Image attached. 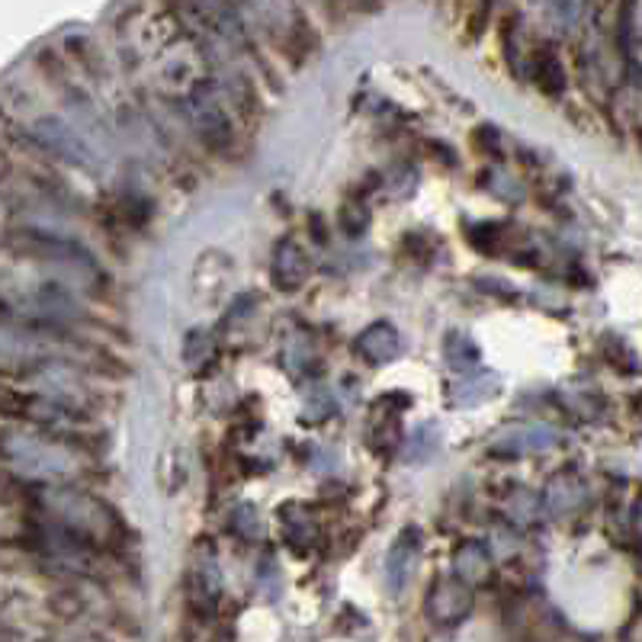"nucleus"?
Listing matches in <instances>:
<instances>
[{
  "label": "nucleus",
  "instance_id": "obj_1",
  "mask_svg": "<svg viewBox=\"0 0 642 642\" xmlns=\"http://www.w3.org/2000/svg\"><path fill=\"white\" fill-rule=\"evenodd\" d=\"M7 463L13 472L33 479H65L78 472V453L61 447L55 440H45L39 434H10L7 437Z\"/></svg>",
  "mask_w": 642,
  "mask_h": 642
},
{
  "label": "nucleus",
  "instance_id": "obj_2",
  "mask_svg": "<svg viewBox=\"0 0 642 642\" xmlns=\"http://www.w3.org/2000/svg\"><path fill=\"white\" fill-rule=\"evenodd\" d=\"M36 508H39L42 517H52V521L84 533V537H90L94 543H103L106 533L113 530V521H106V517H110V511H106L100 501L87 498L81 492H65V488H45V492L36 495Z\"/></svg>",
  "mask_w": 642,
  "mask_h": 642
},
{
  "label": "nucleus",
  "instance_id": "obj_3",
  "mask_svg": "<svg viewBox=\"0 0 642 642\" xmlns=\"http://www.w3.org/2000/svg\"><path fill=\"white\" fill-rule=\"evenodd\" d=\"M7 415H23L26 421L52 424V427H71L84 421V411L78 405L49 392H29V395L7 392Z\"/></svg>",
  "mask_w": 642,
  "mask_h": 642
},
{
  "label": "nucleus",
  "instance_id": "obj_4",
  "mask_svg": "<svg viewBox=\"0 0 642 642\" xmlns=\"http://www.w3.org/2000/svg\"><path fill=\"white\" fill-rule=\"evenodd\" d=\"M472 604H476V598H472V585H466L463 578H456V575H447V578H437L431 591H427L424 610H427V617H431V623L456 626L472 614Z\"/></svg>",
  "mask_w": 642,
  "mask_h": 642
},
{
  "label": "nucleus",
  "instance_id": "obj_5",
  "mask_svg": "<svg viewBox=\"0 0 642 642\" xmlns=\"http://www.w3.org/2000/svg\"><path fill=\"white\" fill-rule=\"evenodd\" d=\"M418 556H421V530L408 527V530L399 533V537H395V543L389 546V553H386V585H389L392 594L405 591V585L411 582V575H415Z\"/></svg>",
  "mask_w": 642,
  "mask_h": 642
},
{
  "label": "nucleus",
  "instance_id": "obj_6",
  "mask_svg": "<svg viewBox=\"0 0 642 642\" xmlns=\"http://www.w3.org/2000/svg\"><path fill=\"white\" fill-rule=\"evenodd\" d=\"M309 254L302 251V244L293 238H283L277 248H273V261H270V280L283 293H296L302 283L309 280Z\"/></svg>",
  "mask_w": 642,
  "mask_h": 642
},
{
  "label": "nucleus",
  "instance_id": "obj_7",
  "mask_svg": "<svg viewBox=\"0 0 642 642\" xmlns=\"http://www.w3.org/2000/svg\"><path fill=\"white\" fill-rule=\"evenodd\" d=\"M36 139L52 151L55 158L68 161V164H81V167H90L94 164V155H90V148L74 135L65 122L58 119H42L36 126Z\"/></svg>",
  "mask_w": 642,
  "mask_h": 642
},
{
  "label": "nucleus",
  "instance_id": "obj_8",
  "mask_svg": "<svg viewBox=\"0 0 642 642\" xmlns=\"http://www.w3.org/2000/svg\"><path fill=\"white\" fill-rule=\"evenodd\" d=\"M585 504V482L575 472H556L543 488V508L553 517H569Z\"/></svg>",
  "mask_w": 642,
  "mask_h": 642
},
{
  "label": "nucleus",
  "instance_id": "obj_9",
  "mask_svg": "<svg viewBox=\"0 0 642 642\" xmlns=\"http://www.w3.org/2000/svg\"><path fill=\"white\" fill-rule=\"evenodd\" d=\"M357 354L366 360V363H389L402 354V338L399 331L386 321H376V325L363 328L360 338H357Z\"/></svg>",
  "mask_w": 642,
  "mask_h": 642
},
{
  "label": "nucleus",
  "instance_id": "obj_10",
  "mask_svg": "<svg viewBox=\"0 0 642 642\" xmlns=\"http://www.w3.org/2000/svg\"><path fill=\"white\" fill-rule=\"evenodd\" d=\"M453 572L456 578H463L466 585H485L488 575H492V556H488V549L482 543H460L453 553Z\"/></svg>",
  "mask_w": 642,
  "mask_h": 642
},
{
  "label": "nucleus",
  "instance_id": "obj_11",
  "mask_svg": "<svg viewBox=\"0 0 642 642\" xmlns=\"http://www.w3.org/2000/svg\"><path fill=\"white\" fill-rule=\"evenodd\" d=\"M530 71H533V81L543 90V94H562L565 90V65L562 58L549 49V45H540L537 52L530 55Z\"/></svg>",
  "mask_w": 642,
  "mask_h": 642
},
{
  "label": "nucleus",
  "instance_id": "obj_12",
  "mask_svg": "<svg viewBox=\"0 0 642 642\" xmlns=\"http://www.w3.org/2000/svg\"><path fill=\"white\" fill-rule=\"evenodd\" d=\"M283 517V537L286 543L296 549V553H309V549L318 543V527H315V517L299 508V504H289V508L280 514Z\"/></svg>",
  "mask_w": 642,
  "mask_h": 642
},
{
  "label": "nucleus",
  "instance_id": "obj_13",
  "mask_svg": "<svg viewBox=\"0 0 642 642\" xmlns=\"http://www.w3.org/2000/svg\"><path fill=\"white\" fill-rule=\"evenodd\" d=\"M219 569H216V559L200 562L190 569V601L196 607H212L219 598Z\"/></svg>",
  "mask_w": 642,
  "mask_h": 642
},
{
  "label": "nucleus",
  "instance_id": "obj_14",
  "mask_svg": "<svg viewBox=\"0 0 642 642\" xmlns=\"http://www.w3.org/2000/svg\"><path fill=\"white\" fill-rule=\"evenodd\" d=\"M511 440V453H527V450H546V447H553L556 443V431L549 424H530L524 427V431H517Z\"/></svg>",
  "mask_w": 642,
  "mask_h": 642
},
{
  "label": "nucleus",
  "instance_id": "obj_15",
  "mask_svg": "<svg viewBox=\"0 0 642 642\" xmlns=\"http://www.w3.org/2000/svg\"><path fill=\"white\" fill-rule=\"evenodd\" d=\"M212 350H216V344H212V334L190 331L187 334V344H183V360H187L193 370H200V366L212 357Z\"/></svg>",
  "mask_w": 642,
  "mask_h": 642
},
{
  "label": "nucleus",
  "instance_id": "obj_16",
  "mask_svg": "<svg viewBox=\"0 0 642 642\" xmlns=\"http://www.w3.org/2000/svg\"><path fill=\"white\" fill-rule=\"evenodd\" d=\"M232 527L241 540H261V514H257L251 504H238L232 511Z\"/></svg>",
  "mask_w": 642,
  "mask_h": 642
},
{
  "label": "nucleus",
  "instance_id": "obj_17",
  "mask_svg": "<svg viewBox=\"0 0 642 642\" xmlns=\"http://www.w3.org/2000/svg\"><path fill=\"white\" fill-rule=\"evenodd\" d=\"M447 360L453 370H469L472 363H479V350L469 338H460V334H453L447 341Z\"/></svg>",
  "mask_w": 642,
  "mask_h": 642
},
{
  "label": "nucleus",
  "instance_id": "obj_18",
  "mask_svg": "<svg viewBox=\"0 0 642 642\" xmlns=\"http://www.w3.org/2000/svg\"><path fill=\"white\" fill-rule=\"evenodd\" d=\"M633 530H636V537H642V501L636 504V511H633Z\"/></svg>",
  "mask_w": 642,
  "mask_h": 642
},
{
  "label": "nucleus",
  "instance_id": "obj_19",
  "mask_svg": "<svg viewBox=\"0 0 642 642\" xmlns=\"http://www.w3.org/2000/svg\"><path fill=\"white\" fill-rule=\"evenodd\" d=\"M633 405H636V411H639V415H642V395H639V399H636Z\"/></svg>",
  "mask_w": 642,
  "mask_h": 642
}]
</instances>
